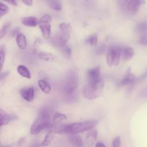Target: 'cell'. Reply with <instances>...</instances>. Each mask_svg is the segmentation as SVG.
Instances as JSON below:
<instances>
[{
  "mask_svg": "<svg viewBox=\"0 0 147 147\" xmlns=\"http://www.w3.org/2000/svg\"><path fill=\"white\" fill-rule=\"evenodd\" d=\"M51 111L48 107H42L38 113L37 117L32 123L30 132L32 134H37L44 129L48 128L51 123Z\"/></svg>",
  "mask_w": 147,
  "mask_h": 147,
  "instance_id": "6da1fadb",
  "label": "cell"
},
{
  "mask_svg": "<svg viewBox=\"0 0 147 147\" xmlns=\"http://www.w3.org/2000/svg\"><path fill=\"white\" fill-rule=\"evenodd\" d=\"M98 121L95 119L87 120L79 122L63 125V133L70 134H77L89 130L94 128L97 124Z\"/></svg>",
  "mask_w": 147,
  "mask_h": 147,
  "instance_id": "7a4b0ae2",
  "label": "cell"
},
{
  "mask_svg": "<svg viewBox=\"0 0 147 147\" xmlns=\"http://www.w3.org/2000/svg\"><path fill=\"white\" fill-rule=\"evenodd\" d=\"M103 87L104 84L101 79L95 83L88 82L83 90L84 97L88 99H94L98 98L102 94Z\"/></svg>",
  "mask_w": 147,
  "mask_h": 147,
  "instance_id": "3957f363",
  "label": "cell"
},
{
  "mask_svg": "<svg viewBox=\"0 0 147 147\" xmlns=\"http://www.w3.org/2000/svg\"><path fill=\"white\" fill-rule=\"evenodd\" d=\"M78 78L76 71L71 70L68 72L64 84V91L67 94L70 95L75 92L78 86Z\"/></svg>",
  "mask_w": 147,
  "mask_h": 147,
  "instance_id": "277c9868",
  "label": "cell"
},
{
  "mask_svg": "<svg viewBox=\"0 0 147 147\" xmlns=\"http://www.w3.org/2000/svg\"><path fill=\"white\" fill-rule=\"evenodd\" d=\"M51 21V17L48 14H44L38 21L39 28L41 31L43 37L45 39H49L51 33V25L50 22Z\"/></svg>",
  "mask_w": 147,
  "mask_h": 147,
  "instance_id": "5b68a950",
  "label": "cell"
},
{
  "mask_svg": "<svg viewBox=\"0 0 147 147\" xmlns=\"http://www.w3.org/2000/svg\"><path fill=\"white\" fill-rule=\"evenodd\" d=\"M70 31H63L58 32L52 38V43L56 47H63L69 38Z\"/></svg>",
  "mask_w": 147,
  "mask_h": 147,
  "instance_id": "8992f818",
  "label": "cell"
},
{
  "mask_svg": "<svg viewBox=\"0 0 147 147\" xmlns=\"http://www.w3.org/2000/svg\"><path fill=\"white\" fill-rule=\"evenodd\" d=\"M122 3V9H126L127 11L130 14H136L138 12L142 3L144 1L141 0H130L126 1H121Z\"/></svg>",
  "mask_w": 147,
  "mask_h": 147,
  "instance_id": "52a82bcc",
  "label": "cell"
},
{
  "mask_svg": "<svg viewBox=\"0 0 147 147\" xmlns=\"http://www.w3.org/2000/svg\"><path fill=\"white\" fill-rule=\"evenodd\" d=\"M100 67H96L87 71V77L89 83H95L98 82L100 79Z\"/></svg>",
  "mask_w": 147,
  "mask_h": 147,
  "instance_id": "ba28073f",
  "label": "cell"
},
{
  "mask_svg": "<svg viewBox=\"0 0 147 147\" xmlns=\"http://www.w3.org/2000/svg\"><path fill=\"white\" fill-rule=\"evenodd\" d=\"M20 94L21 96L26 101L33 100L34 95V90L33 87H25L21 90Z\"/></svg>",
  "mask_w": 147,
  "mask_h": 147,
  "instance_id": "9c48e42d",
  "label": "cell"
},
{
  "mask_svg": "<svg viewBox=\"0 0 147 147\" xmlns=\"http://www.w3.org/2000/svg\"><path fill=\"white\" fill-rule=\"evenodd\" d=\"M1 116V126L8 124L10 121L17 119V117L15 115H10L6 112L1 109L0 110Z\"/></svg>",
  "mask_w": 147,
  "mask_h": 147,
  "instance_id": "30bf717a",
  "label": "cell"
},
{
  "mask_svg": "<svg viewBox=\"0 0 147 147\" xmlns=\"http://www.w3.org/2000/svg\"><path fill=\"white\" fill-rule=\"evenodd\" d=\"M136 81V78L135 76L131 72L130 69H128L126 74L123 78V79L119 83V85L120 86H123L126 85H128L131 84Z\"/></svg>",
  "mask_w": 147,
  "mask_h": 147,
  "instance_id": "8fae6325",
  "label": "cell"
},
{
  "mask_svg": "<svg viewBox=\"0 0 147 147\" xmlns=\"http://www.w3.org/2000/svg\"><path fill=\"white\" fill-rule=\"evenodd\" d=\"M68 140L70 143L76 147H82L83 146L84 141L83 138L78 134H71L68 137Z\"/></svg>",
  "mask_w": 147,
  "mask_h": 147,
  "instance_id": "7c38bea8",
  "label": "cell"
},
{
  "mask_svg": "<svg viewBox=\"0 0 147 147\" xmlns=\"http://www.w3.org/2000/svg\"><path fill=\"white\" fill-rule=\"evenodd\" d=\"M21 22L23 25L25 26L32 27L36 26L38 24L37 18L33 16L23 17L21 20Z\"/></svg>",
  "mask_w": 147,
  "mask_h": 147,
  "instance_id": "4fadbf2b",
  "label": "cell"
},
{
  "mask_svg": "<svg viewBox=\"0 0 147 147\" xmlns=\"http://www.w3.org/2000/svg\"><path fill=\"white\" fill-rule=\"evenodd\" d=\"M134 54V49L130 47H126L121 49V55L125 60L130 59Z\"/></svg>",
  "mask_w": 147,
  "mask_h": 147,
  "instance_id": "5bb4252c",
  "label": "cell"
},
{
  "mask_svg": "<svg viewBox=\"0 0 147 147\" xmlns=\"http://www.w3.org/2000/svg\"><path fill=\"white\" fill-rule=\"evenodd\" d=\"M98 133L96 130H92L87 136L85 142L88 146H92L94 144L97 139Z\"/></svg>",
  "mask_w": 147,
  "mask_h": 147,
  "instance_id": "9a60e30c",
  "label": "cell"
},
{
  "mask_svg": "<svg viewBox=\"0 0 147 147\" xmlns=\"http://www.w3.org/2000/svg\"><path fill=\"white\" fill-rule=\"evenodd\" d=\"M16 42L18 47L21 50H24L27 45L25 35L23 33L19 34L16 37Z\"/></svg>",
  "mask_w": 147,
  "mask_h": 147,
  "instance_id": "2e32d148",
  "label": "cell"
},
{
  "mask_svg": "<svg viewBox=\"0 0 147 147\" xmlns=\"http://www.w3.org/2000/svg\"><path fill=\"white\" fill-rule=\"evenodd\" d=\"M47 3H48V6L53 10L60 11L62 9L63 5H62L61 1H60L49 0V1H47Z\"/></svg>",
  "mask_w": 147,
  "mask_h": 147,
  "instance_id": "e0dca14e",
  "label": "cell"
},
{
  "mask_svg": "<svg viewBox=\"0 0 147 147\" xmlns=\"http://www.w3.org/2000/svg\"><path fill=\"white\" fill-rule=\"evenodd\" d=\"M17 72L22 77L30 79L31 78L30 73L29 69L24 65H20L17 67Z\"/></svg>",
  "mask_w": 147,
  "mask_h": 147,
  "instance_id": "ac0fdd59",
  "label": "cell"
},
{
  "mask_svg": "<svg viewBox=\"0 0 147 147\" xmlns=\"http://www.w3.org/2000/svg\"><path fill=\"white\" fill-rule=\"evenodd\" d=\"M38 86L40 89L45 94H49L51 90V87L49 84L45 80L41 79L38 82Z\"/></svg>",
  "mask_w": 147,
  "mask_h": 147,
  "instance_id": "d6986e66",
  "label": "cell"
},
{
  "mask_svg": "<svg viewBox=\"0 0 147 147\" xmlns=\"http://www.w3.org/2000/svg\"><path fill=\"white\" fill-rule=\"evenodd\" d=\"M53 137H54V133L51 131H49L46 134L44 140L41 143V145L45 146L50 145L52 142Z\"/></svg>",
  "mask_w": 147,
  "mask_h": 147,
  "instance_id": "ffe728a7",
  "label": "cell"
},
{
  "mask_svg": "<svg viewBox=\"0 0 147 147\" xmlns=\"http://www.w3.org/2000/svg\"><path fill=\"white\" fill-rule=\"evenodd\" d=\"M38 56L40 59L45 61H53L55 60L56 58V57L54 55L46 52H40L38 53Z\"/></svg>",
  "mask_w": 147,
  "mask_h": 147,
  "instance_id": "44dd1931",
  "label": "cell"
},
{
  "mask_svg": "<svg viewBox=\"0 0 147 147\" xmlns=\"http://www.w3.org/2000/svg\"><path fill=\"white\" fill-rule=\"evenodd\" d=\"M121 49H122L118 47H114V65H117L119 62L121 56Z\"/></svg>",
  "mask_w": 147,
  "mask_h": 147,
  "instance_id": "7402d4cb",
  "label": "cell"
},
{
  "mask_svg": "<svg viewBox=\"0 0 147 147\" xmlns=\"http://www.w3.org/2000/svg\"><path fill=\"white\" fill-rule=\"evenodd\" d=\"M137 31L143 34L144 36H147V22H140L137 26Z\"/></svg>",
  "mask_w": 147,
  "mask_h": 147,
  "instance_id": "603a6c76",
  "label": "cell"
},
{
  "mask_svg": "<svg viewBox=\"0 0 147 147\" xmlns=\"http://www.w3.org/2000/svg\"><path fill=\"white\" fill-rule=\"evenodd\" d=\"M66 119H67L66 115L61 113H55L52 117V121H53V122H54L55 123H59V122L65 121Z\"/></svg>",
  "mask_w": 147,
  "mask_h": 147,
  "instance_id": "cb8c5ba5",
  "label": "cell"
},
{
  "mask_svg": "<svg viewBox=\"0 0 147 147\" xmlns=\"http://www.w3.org/2000/svg\"><path fill=\"white\" fill-rule=\"evenodd\" d=\"M107 64L109 66H112L114 65V47L111 48L107 55Z\"/></svg>",
  "mask_w": 147,
  "mask_h": 147,
  "instance_id": "d4e9b609",
  "label": "cell"
},
{
  "mask_svg": "<svg viewBox=\"0 0 147 147\" xmlns=\"http://www.w3.org/2000/svg\"><path fill=\"white\" fill-rule=\"evenodd\" d=\"M10 26V23L9 22H6L1 27L0 31V38L2 39L7 33L9 29Z\"/></svg>",
  "mask_w": 147,
  "mask_h": 147,
  "instance_id": "484cf974",
  "label": "cell"
},
{
  "mask_svg": "<svg viewBox=\"0 0 147 147\" xmlns=\"http://www.w3.org/2000/svg\"><path fill=\"white\" fill-rule=\"evenodd\" d=\"M6 57V48L3 45H1L0 48V60H1V69L2 68Z\"/></svg>",
  "mask_w": 147,
  "mask_h": 147,
  "instance_id": "4316f807",
  "label": "cell"
},
{
  "mask_svg": "<svg viewBox=\"0 0 147 147\" xmlns=\"http://www.w3.org/2000/svg\"><path fill=\"white\" fill-rule=\"evenodd\" d=\"M98 41V37L96 35H91L89 36L86 42L91 46H94L96 44Z\"/></svg>",
  "mask_w": 147,
  "mask_h": 147,
  "instance_id": "83f0119b",
  "label": "cell"
},
{
  "mask_svg": "<svg viewBox=\"0 0 147 147\" xmlns=\"http://www.w3.org/2000/svg\"><path fill=\"white\" fill-rule=\"evenodd\" d=\"M9 11L8 6L3 3L2 2H0V17L5 16Z\"/></svg>",
  "mask_w": 147,
  "mask_h": 147,
  "instance_id": "f1b7e54d",
  "label": "cell"
},
{
  "mask_svg": "<svg viewBox=\"0 0 147 147\" xmlns=\"http://www.w3.org/2000/svg\"><path fill=\"white\" fill-rule=\"evenodd\" d=\"M59 29L63 31H70L71 29V25L69 23L62 22L59 25Z\"/></svg>",
  "mask_w": 147,
  "mask_h": 147,
  "instance_id": "f546056e",
  "label": "cell"
},
{
  "mask_svg": "<svg viewBox=\"0 0 147 147\" xmlns=\"http://www.w3.org/2000/svg\"><path fill=\"white\" fill-rule=\"evenodd\" d=\"M138 96L140 98H147V86L144 87L139 91Z\"/></svg>",
  "mask_w": 147,
  "mask_h": 147,
  "instance_id": "4dcf8cb0",
  "label": "cell"
},
{
  "mask_svg": "<svg viewBox=\"0 0 147 147\" xmlns=\"http://www.w3.org/2000/svg\"><path fill=\"white\" fill-rule=\"evenodd\" d=\"M113 147H121V138L119 136L115 137L112 143Z\"/></svg>",
  "mask_w": 147,
  "mask_h": 147,
  "instance_id": "1f68e13d",
  "label": "cell"
},
{
  "mask_svg": "<svg viewBox=\"0 0 147 147\" xmlns=\"http://www.w3.org/2000/svg\"><path fill=\"white\" fill-rule=\"evenodd\" d=\"M20 29L19 28V27H15L10 33V36L11 37H15V36H17L19 34H20L21 33H20Z\"/></svg>",
  "mask_w": 147,
  "mask_h": 147,
  "instance_id": "d6a6232c",
  "label": "cell"
},
{
  "mask_svg": "<svg viewBox=\"0 0 147 147\" xmlns=\"http://www.w3.org/2000/svg\"><path fill=\"white\" fill-rule=\"evenodd\" d=\"M63 48L64 52L66 55V56H67L68 57L70 56L71 55V48L68 45H65Z\"/></svg>",
  "mask_w": 147,
  "mask_h": 147,
  "instance_id": "836d02e7",
  "label": "cell"
},
{
  "mask_svg": "<svg viewBox=\"0 0 147 147\" xmlns=\"http://www.w3.org/2000/svg\"><path fill=\"white\" fill-rule=\"evenodd\" d=\"M147 77V68L146 69V70H145V71L140 76V77H138V78H136V82H137V81H140V80H142V79H145V78H146Z\"/></svg>",
  "mask_w": 147,
  "mask_h": 147,
  "instance_id": "e575fe53",
  "label": "cell"
},
{
  "mask_svg": "<svg viewBox=\"0 0 147 147\" xmlns=\"http://www.w3.org/2000/svg\"><path fill=\"white\" fill-rule=\"evenodd\" d=\"M140 42L142 45H147V36H142L140 39Z\"/></svg>",
  "mask_w": 147,
  "mask_h": 147,
  "instance_id": "d590c367",
  "label": "cell"
},
{
  "mask_svg": "<svg viewBox=\"0 0 147 147\" xmlns=\"http://www.w3.org/2000/svg\"><path fill=\"white\" fill-rule=\"evenodd\" d=\"M9 74V72H2L1 74V80H2L4 78H5Z\"/></svg>",
  "mask_w": 147,
  "mask_h": 147,
  "instance_id": "8d00e7d4",
  "label": "cell"
},
{
  "mask_svg": "<svg viewBox=\"0 0 147 147\" xmlns=\"http://www.w3.org/2000/svg\"><path fill=\"white\" fill-rule=\"evenodd\" d=\"M22 2H23V3H24L25 5H28V6H30V5H32V3H33V1H31V0L23 1Z\"/></svg>",
  "mask_w": 147,
  "mask_h": 147,
  "instance_id": "74e56055",
  "label": "cell"
},
{
  "mask_svg": "<svg viewBox=\"0 0 147 147\" xmlns=\"http://www.w3.org/2000/svg\"><path fill=\"white\" fill-rule=\"evenodd\" d=\"M95 147H106V146L102 142H98L96 143Z\"/></svg>",
  "mask_w": 147,
  "mask_h": 147,
  "instance_id": "f35d334b",
  "label": "cell"
},
{
  "mask_svg": "<svg viewBox=\"0 0 147 147\" xmlns=\"http://www.w3.org/2000/svg\"><path fill=\"white\" fill-rule=\"evenodd\" d=\"M7 3H9V4L13 5V6H16L17 5V2L14 0H11V1H7Z\"/></svg>",
  "mask_w": 147,
  "mask_h": 147,
  "instance_id": "ab89813d",
  "label": "cell"
},
{
  "mask_svg": "<svg viewBox=\"0 0 147 147\" xmlns=\"http://www.w3.org/2000/svg\"><path fill=\"white\" fill-rule=\"evenodd\" d=\"M2 147H11V146H9V145H6V146H2Z\"/></svg>",
  "mask_w": 147,
  "mask_h": 147,
  "instance_id": "60d3db41",
  "label": "cell"
}]
</instances>
